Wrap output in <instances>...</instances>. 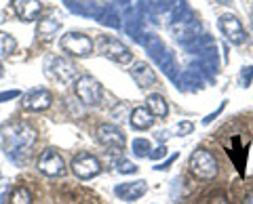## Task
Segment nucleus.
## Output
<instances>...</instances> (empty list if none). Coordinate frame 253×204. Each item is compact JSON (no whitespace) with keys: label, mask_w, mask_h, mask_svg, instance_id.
<instances>
[{"label":"nucleus","mask_w":253,"mask_h":204,"mask_svg":"<svg viewBox=\"0 0 253 204\" xmlns=\"http://www.w3.org/2000/svg\"><path fill=\"white\" fill-rule=\"evenodd\" d=\"M36 139H38V133L30 122L13 120V122L2 124L4 150H6V154H11V156L30 150V147L36 143Z\"/></svg>","instance_id":"1"},{"label":"nucleus","mask_w":253,"mask_h":204,"mask_svg":"<svg viewBox=\"0 0 253 204\" xmlns=\"http://www.w3.org/2000/svg\"><path fill=\"white\" fill-rule=\"evenodd\" d=\"M190 172L196 179H203V181H211V179L217 177L219 172V164L217 158L213 156L209 150H194L190 156Z\"/></svg>","instance_id":"2"},{"label":"nucleus","mask_w":253,"mask_h":204,"mask_svg":"<svg viewBox=\"0 0 253 204\" xmlns=\"http://www.w3.org/2000/svg\"><path fill=\"white\" fill-rule=\"evenodd\" d=\"M97 51L104 55V57H108L110 61L121 64V66H129L133 61V53L129 51V46L123 44L121 40H116V38H110V36L99 38Z\"/></svg>","instance_id":"3"},{"label":"nucleus","mask_w":253,"mask_h":204,"mask_svg":"<svg viewBox=\"0 0 253 204\" xmlns=\"http://www.w3.org/2000/svg\"><path fill=\"white\" fill-rule=\"evenodd\" d=\"M59 46L68 55H72V57H89L93 53L95 44L93 40L86 34H81V32H68L61 36L59 40Z\"/></svg>","instance_id":"4"},{"label":"nucleus","mask_w":253,"mask_h":204,"mask_svg":"<svg viewBox=\"0 0 253 204\" xmlns=\"http://www.w3.org/2000/svg\"><path fill=\"white\" fill-rule=\"evenodd\" d=\"M95 137L104 147L108 150H114V152H123L125 145H126V139L123 135V131L116 127V124H110V122H101L97 129H95Z\"/></svg>","instance_id":"5"},{"label":"nucleus","mask_w":253,"mask_h":204,"mask_svg":"<svg viewBox=\"0 0 253 204\" xmlns=\"http://www.w3.org/2000/svg\"><path fill=\"white\" fill-rule=\"evenodd\" d=\"M74 91H76V97L86 105H95V103H99V99H101V84L89 74L76 78Z\"/></svg>","instance_id":"6"},{"label":"nucleus","mask_w":253,"mask_h":204,"mask_svg":"<svg viewBox=\"0 0 253 204\" xmlns=\"http://www.w3.org/2000/svg\"><path fill=\"white\" fill-rule=\"evenodd\" d=\"M217 28H219V32L226 36L228 42H232V44H243L245 42V28H243V23L236 15L224 13L217 19Z\"/></svg>","instance_id":"7"},{"label":"nucleus","mask_w":253,"mask_h":204,"mask_svg":"<svg viewBox=\"0 0 253 204\" xmlns=\"http://www.w3.org/2000/svg\"><path fill=\"white\" fill-rule=\"evenodd\" d=\"M72 172L83 181H89L101 172V164L93 154H78L72 160Z\"/></svg>","instance_id":"8"},{"label":"nucleus","mask_w":253,"mask_h":204,"mask_svg":"<svg viewBox=\"0 0 253 204\" xmlns=\"http://www.w3.org/2000/svg\"><path fill=\"white\" fill-rule=\"evenodd\" d=\"M38 170L46 177H61L66 172V160L61 158L59 152L44 150L42 156L38 158Z\"/></svg>","instance_id":"9"},{"label":"nucleus","mask_w":253,"mask_h":204,"mask_svg":"<svg viewBox=\"0 0 253 204\" xmlns=\"http://www.w3.org/2000/svg\"><path fill=\"white\" fill-rule=\"evenodd\" d=\"M46 68H49V74L53 78H57L63 84H72L76 82V68L72 61L63 59V57H51L46 61Z\"/></svg>","instance_id":"10"},{"label":"nucleus","mask_w":253,"mask_h":204,"mask_svg":"<svg viewBox=\"0 0 253 204\" xmlns=\"http://www.w3.org/2000/svg\"><path fill=\"white\" fill-rule=\"evenodd\" d=\"M11 9L21 21L32 23L41 17L42 4H41V0H11Z\"/></svg>","instance_id":"11"},{"label":"nucleus","mask_w":253,"mask_h":204,"mask_svg":"<svg viewBox=\"0 0 253 204\" xmlns=\"http://www.w3.org/2000/svg\"><path fill=\"white\" fill-rule=\"evenodd\" d=\"M53 103V95L46 89H36V91H30L28 95H23L21 105L30 109V112H44L49 109Z\"/></svg>","instance_id":"12"},{"label":"nucleus","mask_w":253,"mask_h":204,"mask_svg":"<svg viewBox=\"0 0 253 204\" xmlns=\"http://www.w3.org/2000/svg\"><path fill=\"white\" fill-rule=\"evenodd\" d=\"M131 76H133V80H135L141 89H152V86L156 84V72L152 68H150V64H144V61H137V64H133L131 66Z\"/></svg>","instance_id":"13"},{"label":"nucleus","mask_w":253,"mask_h":204,"mask_svg":"<svg viewBox=\"0 0 253 204\" xmlns=\"http://www.w3.org/2000/svg\"><path fill=\"white\" fill-rule=\"evenodd\" d=\"M116 196L123 198L126 202H135L139 200L141 196L148 192V183L146 181H133V183H123V185H116Z\"/></svg>","instance_id":"14"},{"label":"nucleus","mask_w":253,"mask_h":204,"mask_svg":"<svg viewBox=\"0 0 253 204\" xmlns=\"http://www.w3.org/2000/svg\"><path fill=\"white\" fill-rule=\"evenodd\" d=\"M154 116L148 107H135L131 112V127L137 129V131H146V129H152L154 124Z\"/></svg>","instance_id":"15"},{"label":"nucleus","mask_w":253,"mask_h":204,"mask_svg":"<svg viewBox=\"0 0 253 204\" xmlns=\"http://www.w3.org/2000/svg\"><path fill=\"white\" fill-rule=\"evenodd\" d=\"M61 30V19L59 17H42L41 21H38V36L44 38V40H49V38H53L55 34H59Z\"/></svg>","instance_id":"16"},{"label":"nucleus","mask_w":253,"mask_h":204,"mask_svg":"<svg viewBox=\"0 0 253 204\" xmlns=\"http://www.w3.org/2000/svg\"><path fill=\"white\" fill-rule=\"evenodd\" d=\"M146 107L152 112L154 118H165V116L169 114V105L167 101H165L163 95H158V93H150L148 99H146Z\"/></svg>","instance_id":"17"},{"label":"nucleus","mask_w":253,"mask_h":204,"mask_svg":"<svg viewBox=\"0 0 253 204\" xmlns=\"http://www.w3.org/2000/svg\"><path fill=\"white\" fill-rule=\"evenodd\" d=\"M9 204H34V198H32V192L28 190V187H15V190L11 192L9 196Z\"/></svg>","instance_id":"18"},{"label":"nucleus","mask_w":253,"mask_h":204,"mask_svg":"<svg viewBox=\"0 0 253 204\" xmlns=\"http://www.w3.org/2000/svg\"><path fill=\"white\" fill-rule=\"evenodd\" d=\"M15 49H17V40L11 34L0 32V57H9L15 53Z\"/></svg>","instance_id":"19"},{"label":"nucleus","mask_w":253,"mask_h":204,"mask_svg":"<svg viewBox=\"0 0 253 204\" xmlns=\"http://www.w3.org/2000/svg\"><path fill=\"white\" fill-rule=\"evenodd\" d=\"M133 154L137 156V158H148L150 152H152V147H150V141L148 139H135L131 145Z\"/></svg>","instance_id":"20"},{"label":"nucleus","mask_w":253,"mask_h":204,"mask_svg":"<svg viewBox=\"0 0 253 204\" xmlns=\"http://www.w3.org/2000/svg\"><path fill=\"white\" fill-rule=\"evenodd\" d=\"M116 170L118 172H123V175H135L137 172V167L133 164L131 160H126V158H121L116 162Z\"/></svg>","instance_id":"21"},{"label":"nucleus","mask_w":253,"mask_h":204,"mask_svg":"<svg viewBox=\"0 0 253 204\" xmlns=\"http://www.w3.org/2000/svg\"><path fill=\"white\" fill-rule=\"evenodd\" d=\"M192 131H194V122H188V120L177 122V129H175L177 137H186V135H190Z\"/></svg>","instance_id":"22"},{"label":"nucleus","mask_w":253,"mask_h":204,"mask_svg":"<svg viewBox=\"0 0 253 204\" xmlns=\"http://www.w3.org/2000/svg\"><path fill=\"white\" fill-rule=\"evenodd\" d=\"M148 158H152V160H163V158H167V145H161V147H156V150H152Z\"/></svg>","instance_id":"23"},{"label":"nucleus","mask_w":253,"mask_h":204,"mask_svg":"<svg viewBox=\"0 0 253 204\" xmlns=\"http://www.w3.org/2000/svg\"><path fill=\"white\" fill-rule=\"evenodd\" d=\"M21 93L17 89H13V91H4V93H0V103H4V101H11L15 97H19Z\"/></svg>","instance_id":"24"},{"label":"nucleus","mask_w":253,"mask_h":204,"mask_svg":"<svg viewBox=\"0 0 253 204\" xmlns=\"http://www.w3.org/2000/svg\"><path fill=\"white\" fill-rule=\"evenodd\" d=\"M221 109H224V105H219V107L215 109V112H213V114H209V116H207V118H205V120H203V124H209L211 120H215V116H217V114L221 112Z\"/></svg>","instance_id":"25"},{"label":"nucleus","mask_w":253,"mask_h":204,"mask_svg":"<svg viewBox=\"0 0 253 204\" xmlns=\"http://www.w3.org/2000/svg\"><path fill=\"white\" fill-rule=\"evenodd\" d=\"M175 158H177V154H173L171 158H167V162H165V164H158V167H156V170H167V167H169V164H171L173 160H175Z\"/></svg>","instance_id":"26"},{"label":"nucleus","mask_w":253,"mask_h":204,"mask_svg":"<svg viewBox=\"0 0 253 204\" xmlns=\"http://www.w3.org/2000/svg\"><path fill=\"white\" fill-rule=\"evenodd\" d=\"M243 204H253V192H249L247 196L243 198Z\"/></svg>","instance_id":"27"},{"label":"nucleus","mask_w":253,"mask_h":204,"mask_svg":"<svg viewBox=\"0 0 253 204\" xmlns=\"http://www.w3.org/2000/svg\"><path fill=\"white\" fill-rule=\"evenodd\" d=\"M211 204H228V200H224V198H215V200H211Z\"/></svg>","instance_id":"28"},{"label":"nucleus","mask_w":253,"mask_h":204,"mask_svg":"<svg viewBox=\"0 0 253 204\" xmlns=\"http://www.w3.org/2000/svg\"><path fill=\"white\" fill-rule=\"evenodd\" d=\"M217 2H219V4H230L232 0H217Z\"/></svg>","instance_id":"29"},{"label":"nucleus","mask_w":253,"mask_h":204,"mask_svg":"<svg viewBox=\"0 0 253 204\" xmlns=\"http://www.w3.org/2000/svg\"><path fill=\"white\" fill-rule=\"evenodd\" d=\"M2 74H4V69H2V64H0V78H2Z\"/></svg>","instance_id":"30"},{"label":"nucleus","mask_w":253,"mask_h":204,"mask_svg":"<svg viewBox=\"0 0 253 204\" xmlns=\"http://www.w3.org/2000/svg\"><path fill=\"white\" fill-rule=\"evenodd\" d=\"M0 177H2V175H0Z\"/></svg>","instance_id":"31"}]
</instances>
